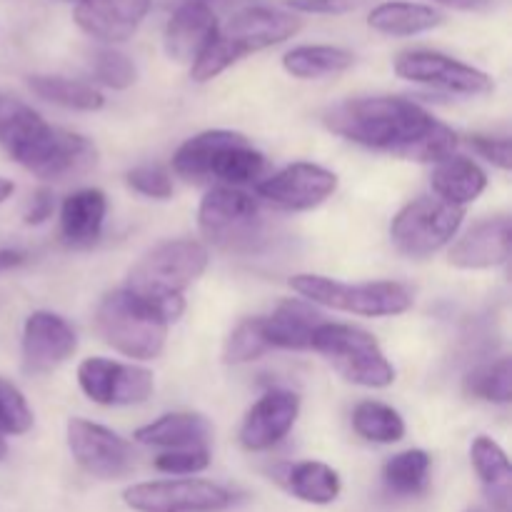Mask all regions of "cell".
<instances>
[{
	"label": "cell",
	"instance_id": "1",
	"mask_svg": "<svg viewBox=\"0 0 512 512\" xmlns=\"http://www.w3.org/2000/svg\"><path fill=\"white\" fill-rule=\"evenodd\" d=\"M330 133L370 150H385L405 158L408 150L433 128L435 118L408 98H355L333 105L323 115Z\"/></svg>",
	"mask_w": 512,
	"mask_h": 512
},
{
	"label": "cell",
	"instance_id": "2",
	"mask_svg": "<svg viewBox=\"0 0 512 512\" xmlns=\"http://www.w3.org/2000/svg\"><path fill=\"white\" fill-rule=\"evenodd\" d=\"M210 253L200 240H165L130 268L125 290L143 300L165 323H175L185 313V288L208 270Z\"/></svg>",
	"mask_w": 512,
	"mask_h": 512
},
{
	"label": "cell",
	"instance_id": "3",
	"mask_svg": "<svg viewBox=\"0 0 512 512\" xmlns=\"http://www.w3.org/2000/svg\"><path fill=\"white\" fill-rule=\"evenodd\" d=\"M173 173L193 185L258 183L265 173V155L235 130H205L185 140L173 155Z\"/></svg>",
	"mask_w": 512,
	"mask_h": 512
},
{
	"label": "cell",
	"instance_id": "4",
	"mask_svg": "<svg viewBox=\"0 0 512 512\" xmlns=\"http://www.w3.org/2000/svg\"><path fill=\"white\" fill-rule=\"evenodd\" d=\"M95 328L105 345L133 360H155L168 338V323L125 288L100 300Z\"/></svg>",
	"mask_w": 512,
	"mask_h": 512
},
{
	"label": "cell",
	"instance_id": "5",
	"mask_svg": "<svg viewBox=\"0 0 512 512\" xmlns=\"http://www.w3.org/2000/svg\"><path fill=\"white\" fill-rule=\"evenodd\" d=\"M290 288L310 305L363 315V318H393L413 308V293L403 283L375 280V283H343L315 273L290 278Z\"/></svg>",
	"mask_w": 512,
	"mask_h": 512
},
{
	"label": "cell",
	"instance_id": "6",
	"mask_svg": "<svg viewBox=\"0 0 512 512\" xmlns=\"http://www.w3.org/2000/svg\"><path fill=\"white\" fill-rule=\"evenodd\" d=\"M310 350L323 355L340 378L360 388L380 390L395 383V368L385 358L380 343L358 325L325 320L315 330Z\"/></svg>",
	"mask_w": 512,
	"mask_h": 512
},
{
	"label": "cell",
	"instance_id": "7",
	"mask_svg": "<svg viewBox=\"0 0 512 512\" xmlns=\"http://www.w3.org/2000/svg\"><path fill=\"white\" fill-rule=\"evenodd\" d=\"M198 225L208 243L228 253L253 250L263 238V215L258 200L240 188H210L200 200Z\"/></svg>",
	"mask_w": 512,
	"mask_h": 512
},
{
	"label": "cell",
	"instance_id": "8",
	"mask_svg": "<svg viewBox=\"0 0 512 512\" xmlns=\"http://www.w3.org/2000/svg\"><path fill=\"white\" fill-rule=\"evenodd\" d=\"M463 218V208H455L438 198H418L398 210L390 223V240L398 253L408 258H430L453 243Z\"/></svg>",
	"mask_w": 512,
	"mask_h": 512
},
{
	"label": "cell",
	"instance_id": "9",
	"mask_svg": "<svg viewBox=\"0 0 512 512\" xmlns=\"http://www.w3.org/2000/svg\"><path fill=\"white\" fill-rule=\"evenodd\" d=\"M123 503L135 512H223L233 505V493L200 478L153 480L125 488Z\"/></svg>",
	"mask_w": 512,
	"mask_h": 512
},
{
	"label": "cell",
	"instance_id": "10",
	"mask_svg": "<svg viewBox=\"0 0 512 512\" xmlns=\"http://www.w3.org/2000/svg\"><path fill=\"white\" fill-rule=\"evenodd\" d=\"M395 75L408 83L428 85L453 95H488L495 90L493 78L475 65L438 53V50H405L395 58Z\"/></svg>",
	"mask_w": 512,
	"mask_h": 512
},
{
	"label": "cell",
	"instance_id": "11",
	"mask_svg": "<svg viewBox=\"0 0 512 512\" xmlns=\"http://www.w3.org/2000/svg\"><path fill=\"white\" fill-rule=\"evenodd\" d=\"M65 435H68V448L73 460L93 478L120 480L133 473V445L105 425L90 423L83 418H70Z\"/></svg>",
	"mask_w": 512,
	"mask_h": 512
},
{
	"label": "cell",
	"instance_id": "12",
	"mask_svg": "<svg viewBox=\"0 0 512 512\" xmlns=\"http://www.w3.org/2000/svg\"><path fill=\"white\" fill-rule=\"evenodd\" d=\"M300 28H303V20L290 10L248 3L235 10L228 23L220 25L218 33L243 60L250 53H260V50L285 43L293 35H298Z\"/></svg>",
	"mask_w": 512,
	"mask_h": 512
},
{
	"label": "cell",
	"instance_id": "13",
	"mask_svg": "<svg viewBox=\"0 0 512 512\" xmlns=\"http://www.w3.org/2000/svg\"><path fill=\"white\" fill-rule=\"evenodd\" d=\"M78 385L98 405H140L153 395L155 378L143 365L88 358L78 365Z\"/></svg>",
	"mask_w": 512,
	"mask_h": 512
},
{
	"label": "cell",
	"instance_id": "14",
	"mask_svg": "<svg viewBox=\"0 0 512 512\" xmlns=\"http://www.w3.org/2000/svg\"><path fill=\"white\" fill-rule=\"evenodd\" d=\"M335 190H338V175L315 163H293L255 185L258 198L288 213L318 208Z\"/></svg>",
	"mask_w": 512,
	"mask_h": 512
},
{
	"label": "cell",
	"instance_id": "15",
	"mask_svg": "<svg viewBox=\"0 0 512 512\" xmlns=\"http://www.w3.org/2000/svg\"><path fill=\"white\" fill-rule=\"evenodd\" d=\"M55 125L30 105L20 100L0 95V148L10 155L18 165L35 173L53 140Z\"/></svg>",
	"mask_w": 512,
	"mask_h": 512
},
{
	"label": "cell",
	"instance_id": "16",
	"mask_svg": "<svg viewBox=\"0 0 512 512\" xmlns=\"http://www.w3.org/2000/svg\"><path fill=\"white\" fill-rule=\"evenodd\" d=\"M78 350L73 325L50 310H35L23 325V363L28 373H50Z\"/></svg>",
	"mask_w": 512,
	"mask_h": 512
},
{
	"label": "cell",
	"instance_id": "17",
	"mask_svg": "<svg viewBox=\"0 0 512 512\" xmlns=\"http://www.w3.org/2000/svg\"><path fill=\"white\" fill-rule=\"evenodd\" d=\"M153 0H78L73 20L85 35L105 45L125 43L148 18Z\"/></svg>",
	"mask_w": 512,
	"mask_h": 512
},
{
	"label": "cell",
	"instance_id": "18",
	"mask_svg": "<svg viewBox=\"0 0 512 512\" xmlns=\"http://www.w3.org/2000/svg\"><path fill=\"white\" fill-rule=\"evenodd\" d=\"M300 415V398L293 390H268L245 415L240 425V445L250 453H263L275 448L293 430Z\"/></svg>",
	"mask_w": 512,
	"mask_h": 512
},
{
	"label": "cell",
	"instance_id": "19",
	"mask_svg": "<svg viewBox=\"0 0 512 512\" xmlns=\"http://www.w3.org/2000/svg\"><path fill=\"white\" fill-rule=\"evenodd\" d=\"M512 225L510 218L498 215L473 225L458 243L450 248L448 263L460 270H490L505 265L510 258Z\"/></svg>",
	"mask_w": 512,
	"mask_h": 512
},
{
	"label": "cell",
	"instance_id": "20",
	"mask_svg": "<svg viewBox=\"0 0 512 512\" xmlns=\"http://www.w3.org/2000/svg\"><path fill=\"white\" fill-rule=\"evenodd\" d=\"M218 13L200 3H178L163 33V48L175 63H193L218 33Z\"/></svg>",
	"mask_w": 512,
	"mask_h": 512
},
{
	"label": "cell",
	"instance_id": "21",
	"mask_svg": "<svg viewBox=\"0 0 512 512\" xmlns=\"http://www.w3.org/2000/svg\"><path fill=\"white\" fill-rule=\"evenodd\" d=\"M105 215H108V198L103 190H75L60 205V235L73 248H85L100 238Z\"/></svg>",
	"mask_w": 512,
	"mask_h": 512
},
{
	"label": "cell",
	"instance_id": "22",
	"mask_svg": "<svg viewBox=\"0 0 512 512\" xmlns=\"http://www.w3.org/2000/svg\"><path fill=\"white\" fill-rule=\"evenodd\" d=\"M325 323L323 315L305 300H285L268 318H263L270 350H310L313 335Z\"/></svg>",
	"mask_w": 512,
	"mask_h": 512
},
{
	"label": "cell",
	"instance_id": "23",
	"mask_svg": "<svg viewBox=\"0 0 512 512\" xmlns=\"http://www.w3.org/2000/svg\"><path fill=\"white\" fill-rule=\"evenodd\" d=\"M210 435H213V425L198 413L160 415L158 420L135 430V440L140 445H150V448L160 450L208 448Z\"/></svg>",
	"mask_w": 512,
	"mask_h": 512
},
{
	"label": "cell",
	"instance_id": "24",
	"mask_svg": "<svg viewBox=\"0 0 512 512\" xmlns=\"http://www.w3.org/2000/svg\"><path fill=\"white\" fill-rule=\"evenodd\" d=\"M445 23V15L428 3L413 0H385L370 8L368 25L380 35L390 38H413V35L430 33Z\"/></svg>",
	"mask_w": 512,
	"mask_h": 512
},
{
	"label": "cell",
	"instance_id": "25",
	"mask_svg": "<svg viewBox=\"0 0 512 512\" xmlns=\"http://www.w3.org/2000/svg\"><path fill=\"white\" fill-rule=\"evenodd\" d=\"M430 185H433L435 198L465 210V205L475 203L485 193L488 175L473 158L455 153L445 158L443 163L435 165Z\"/></svg>",
	"mask_w": 512,
	"mask_h": 512
},
{
	"label": "cell",
	"instance_id": "26",
	"mask_svg": "<svg viewBox=\"0 0 512 512\" xmlns=\"http://www.w3.org/2000/svg\"><path fill=\"white\" fill-rule=\"evenodd\" d=\"M470 463H473L475 475L480 478V485H483L493 508L508 512L512 495V468L508 453L493 438L480 435L470 445Z\"/></svg>",
	"mask_w": 512,
	"mask_h": 512
},
{
	"label": "cell",
	"instance_id": "27",
	"mask_svg": "<svg viewBox=\"0 0 512 512\" xmlns=\"http://www.w3.org/2000/svg\"><path fill=\"white\" fill-rule=\"evenodd\" d=\"M355 65L353 50L343 45H298L283 55L285 73L298 80H318L328 75H340Z\"/></svg>",
	"mask_w": 512,
	"mask_h": 512
},
{
	"label": "cell",
	"instance_id": "28",
	"mask_svg": "<svg viewBox=\"0 0 512 512\" xmlns=\"http://www.w3.org/2000/svg\"><path fill=\"white\" fill-rule=\"evenodd\" d=\"M280 480H283V485L295 498L310 505L335 503L340 490H343L338 470L320 463V460H303V463L288 465Z\"/></svg>",
	"mask_w": 512,
	"mask_h": 512
},
{
	"label": "cell",
	"instance_id": "29",
	"mask_svg": "<svg viewBox=\"0 0 512 512\" xmlns=\"http://www.w3.org/2000/svg\"><path fill=\"white\" fill-rule=\"evenodd\" d=\"M28 88L45 103L80 110V113H95L105 105L103 93L95 85L83 83V80L60 78V75H30Z\"/></svg>",
	"mask_w": 512,
	"mask_h": 512
},
{
	"label": "cell",
	"instance_id": "30",
	"mask_svg": "<svg viewBox=\"0 0 512 512\" xmlns=\"http://www.w3.org/2000/svg\"><path fill=\"white\" fill-rule=\"evenodd\" d=\"M430 468L433 458L425 450L410 448L403 453L393 455L383 468V480L390 493L403 495V498H415L425 493L430 485Z\"/></svg>",
	"mask_w": 512,
	"mask_h": 512
},
{
	"label": "cell",
	"instance_id": "31",
	"mask_svg": "<svg viewBox=\"0 0 512 512\" xmlns=\"http://www.w3.org/2000/svg\"><path fill=\"white\" fill-rule=\"evenodd\" d=\"M353 430L368 443L393 445L405 438V420L393 405L363 400L353 410Z\"/></svg>",
	"mask_w": 512,
	"mask_h": 512
},
{
	"label": "cell",
	"instance_id": "32",
	"mask_svg": "<svg viewBox=\"0 0 512 512\" xmlns=\"http://www.w3.org/2000/svg\"><path fill=\"white\" fill-rule=\"evenodd\" d=\"M465 393L485 403L508 405L512 400V363L510 358L493 360L470 370L463 383Z\"/></svg>",
	"mask_w": 512,
	"mask_h": 512
},
{
	"label": "cell",
	"instance_id": "33",
	"mask_svg": "<svg viewBox=\"0 0 512 512\" xmlns=\"http://www.w3.org/2000/svg\"><path fill=\"white\" fill-rule=\"evenodd\" d=\"M270 350L263 330V318H248L228 335L223 348V360L228 365H245L263 358Z\"/></svg>",
	"mask_w": 512,
	"mask_h": 512
},
{
	"label": "cell",
	"instance_id": "34",
	"mask_svg": "<svg viewBox=\"0 0 512 512\" xmlns=\"http://www.w3.org/2000/svg\"><path fill=\"white\" fill-rule=\"evenodd\" d=\"M90 70H93V78L100 85L113 90H128L138 80V68L130 60V55L113 48V45L95 50L93 60H90Z\"/></svg>",
	"mask_w": 512,
	"mask_h": 512
},
{
	"label": "cell",
	"instance_id": "35",
	"mask_svg": "<svg viewBox=\"0 0 512 512\" xmlns=\"http://www.w3.org/2000/svg\"><path fill=\"white\" fill-rule=\"evenodd\" d=\"M460 138L453 128H448L445 123L435 120L433 128L408 150L405 160H415V163H443L445 158L458 153Z\"/></svg>",
	"mask_w": 512,
	"mask_h": 512
},
{
	"label": "cell",
	"instance_id": "36",
	"mask_svg": "<svg viewBox=\"0 0 512 512\" xmlns=\"http://www.w3.org/2000/svg\"><path fill=\"white\" fill-rule=\"evenodd\" d=\"M33 410L13 383L0 378V435H25L33 428Z\"/></svg>",
	"mask_w": 512,
	"mask_h": 512
},
{
	"label": "cell",
	"instance_id": "37",
	"mask_svg": "<svg viewBox=\"0 0 512 512\" xmlns=\"http://www.w3.org/2000/svg\"><path fill=\"white\" fill-rule=\"evenodd\" d=\"M210 448H183V450H163L158 458L153 460L155 470L165 475H178V478H188V475H198L210 468Z\"/></svg>",
	"mask_w": 512,
	"mask_h": 512
},
{
	"label": "cell",
	"instance_id": "38",
	"mask_svg": "<svg viewBox=\"0 0 512 512\" xmlns=\"http://www.w3.org/2000/svg\"><path fill=\"white\" fill-rule=\"evenodd\" d=\"M125 183H128L130 190H135L138 195H145V198H173V178L160 165H138V168H133L125 175Z\"/></svg>",
	"mask_w": 512,
	"mask_h": 512
},
{
	"label": "cell",
	"instance_id": "39",
	"mask_svg": "<svg viewBox=\"0 0 512 512\" xmlns=\"http://www.w3.org/2000/svg\"><path fill=\"white\" fill-rule=\"evenodd\" d=\"M373 3L375 0H283V8L295 15H348Z\"/></svg>",
	"mask_w": 512,
	"mask_h": 512
},
{
	"label": "cell",
	"instance_id": "40",
	"mask_svg": "<svg viewBox=\"0 0 512 512\" xmlns=\"http://www.w3.org/2000/svg\"><path fill=\"white\" fill-rule=\"evenodd\" d=\"M465 143L473 148V153H478L480 158H485L488 163H493L495 168L500 170H508L512 168V145H510V138H498V135H480V133H473L468 135V140Z\"/></svg>",
	"mask_w": 512,
	"mask_h": 512
},
{
	"label": "cell",
	"instance_id": "41",
	"mask_svg": "<svg viewBox=\"0 0 512 512\" xmlns=\"http://www.w3.org/2000/svg\"><path fill=\"white\" fill-rule=\"evenodd\" d=\"M53 210H55L53 190H48V188L35 190L33 198H30V203H28V208H25V223L43 225L45 220L53 218Z\"/></svg>",
	"mask_w": 512,
	"mask_h": 512
},
{
	"label": "cell",
	"instance_id": "42",
	"mask_svg": "<svg viewBox=\"0 0 512 512\" xmlns=\"http://www.w3.org/2000/svg\"><path fill=\"white\" fill-rule=\"evenodd\" d=\"M435 5H445V8L460 10V13H480L493 5V0H430Z\"/></svg>",
	"mask_w": 512,
	"mask_h": 512
},
{
	"label": "cell",
	"instance_id": "43",
	"mask_svg": "<svg viewBox=\"0 0 512 512\" xmlns=\"http://www.w3.org/2000/svg\"><path fill=\"white\" fill-rule=\"evenodd\" d=\"M28 255L23 250H13V248H0V273H8V270L20 268L25 265Z\"/></svg>",
	"mask_w": 512,
	"mask_h": 512
},
{
	"label": "cell",
	"instance_id": "44",
	"mask_svg": "<svg viewBox=\"0 0 512 512\" xmlns=\"http://www.w3.org/2000/svg\"><path fill=\"white\" fill-rule=\"evenodd\" d=\"M178 3H200V5H208L210 10H218V8H238L240 3H245V0H178ZM243 8V5H240Z\"/></svg>",
	"mask_w": 512,
	"mask_h": 512
},
{
	"label": "cell",
	"instance_id": "45",
	"mask_svg": "<svg viewBox=\"0 0 512 512\" xmlns=\"http://www.w3.org/2000/svg\"><path fill=\"white\" fill-rule=\"evenodd\" d=\"M15 193V185H13V180H8V178H0V205L5 203V200L10 198V195Z\"/></svg>",
	"mask_w": 512,
	"mask_h": 512
},
{
	"label": "cell",
	"instance_id": "46",
	"mask_svg": "<svg viewBox=\"0 0 512 512\" xmlns=\"http://www.w3.org/2000/svg\"><path fill=\"white\" fill-rule=\"evenodd\" d=\"M5 453H8V445H5V438L0 435V460L5 458Z\"/></svg>",
	"mask_w": 512,
	"mask_h": 512
},
{
	"label": "cell",
	"instance_id": "47",
	"mask_svg": "<svg viewBox=\"0 0 512 512\" xmlns=\"http://www.w3.org/2000/svg\"><path fill=\"white\" fill-rule=\"evenodd\" d=\"M63 3H78V0H63Z\"/></svg>",
	"mask_w": 512,
	"mask_h": 512
},
{
	"label": "cell",
	"instance_id": "48",
	"mask_svg": "<svg viewBox=\"0 0 512 512\" xmlns=\"http://www.w3.org/2000/svg\"><path fill=\"white\" fill-rule=\"evenodd\" d=\"M470 512H483V510H470Z\"/></svg>",
	"mask_w": 512,
	"mask_h": 512
}]
</instances>
